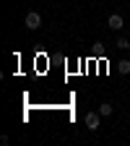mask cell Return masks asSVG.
Masks as SVG:
<instances>
[{
	"instance_id": "cell-4",
	"label": "cell",
	"mask_w": 130,
	"mask_h": 146,
	"mask_svg": "<svg viewBox=\"0 0 130 146\" xmlns=\"http://www.w3.org/2000/svg\"><path fill=\"white\" fill-rule=\"evenodd\" d=\"M99 112H102V117H109V115H112V104H109V102H102L99 104Z\"/></svg>"
},
{
	"instance_id": "cell-1",
	"label": "cell",
	"mask_w": 130,
	"mask_h": 146,
	"mask_svg": "<svg viewBox=\"0 0 130 146\" xmlns=\"http://www.w3.org/2000/svg\"><path fill=\"white\" fill-rule=\"evenodd\" d=\"M24 26H26V29H31V31H36V29L42 26V16L36 13V11H29V13H26V18H24Z\"/></svg>"
},
{
	"instance_id": "cell-5",
	"label": "cell",
	"mask_w": 130,
	"mask_h": 146,
	"mask_svg": "<svg viewBox=\"0 0 130 146\" xmlns=\"http://www.w3.org/2000/svg\"><path fill=\"white\" fill-rule=\"evenodd\" d=\"M117 70L122 73V76H127V73H130V60H120L117 63Z\"/></svg>"
},
{
	"instance_id": "cell-2",
	"label": "cell",
	"mask_w": 130,
	"mask_h": 146,
	"mask_svg": "<svg viewBox=\"0 0 130 146\" xmlns=\"http://www.w3.org/2000/svg\"><path fill=\"white\" fill-rule=\"evenodd\" d=\"M83 123H86L88 131H99V125H102V112H86Z\"/></svg>"
},
{
	"instance_id": "cell-6",
	"label": "cell",
	"mask_w": 130,
	"mask_h": 146,
	"mask_svg": "<svg viewBox=\"0 0 130 146\" xmlns=\"http://www.w3.org/2000/svg\"><path fill=\"white\" fill-rule=\"evenodd\" d=\"M117 47H120V50H127V47H130V42L125 39V36H120V39H117Z\"/></svg>"
},
{
	"instance_id": "cell-3",
	"label": "cell",
	"mask_w": 130,
	"mask_h": 146,
	"mask_svg": "<svg viewBox=\"0 0 130 146\" xmlns=\"http://www.w3.org/2000/svg\"><path fill=\"white\" fill-rule=\"evenodd\" d=\"M107 26H109V29H112V31H120V29L125 26V18H122L120 13H112V16H109V18H107Z\"/></svg>"
}]
</instances>
